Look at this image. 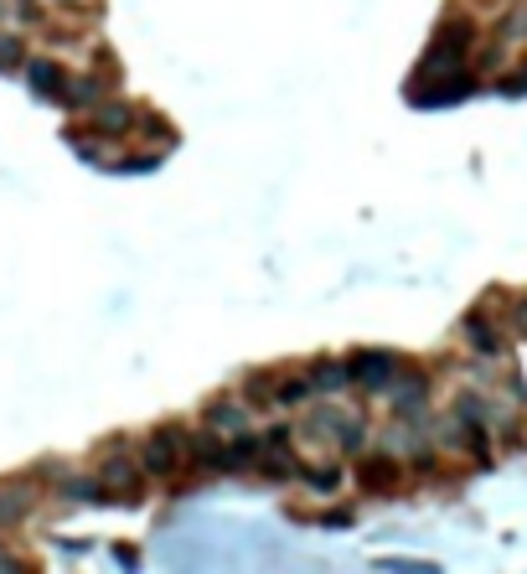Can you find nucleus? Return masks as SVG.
Wrapping results in <instances>:
<instances>
[{
    "mask_svg": "<svg viewBox=\"0 0 527 574\" xmlns=\"http://www.w3.org/2000/svg\"><path fill=\"white\" fill-rule=\"evenodd\" d=\"M187 445H192V435H187L181 424H166V430H156V435L140 445V466H145V476L171 481V476L187 466Z\"/></svg>",
    "mask_w": 527,
    "mask_h": 574,
    "instance_id": "nucleus-1",
    "label": "nucleus"
},
{
    "mask_svg": "<svg viewBox=\"0 0 527 574\" xmlns=\"http://www.w3.org/2000/svg\"><path fill=\"white\" fill-rule=\"evenodd\" d=\"M98 481L109 487V497H140V487H145V466H140V456L124 445V440H109V451H104V461H98Z\"/></svg>",
    "mask_w": 527,
    "mask_h": 574,
    "instance_id": "nucleus-2",
    "label": "nucleus"
},
{
    "mask_svg": "<svg viewBox=\"0 0 527 574\" xmlns=\"http://www.w3.org/2000/svg\"><path fill=\"white\" fill-rule=\"evenodd\" d=\"M466 47H470V26H445L440 37L430 41V52L419 62V79H440V73H455L460 62H466Z\"/></svg>",
    "mask_w": 527,
    "mask_h": 574,
    "instance_id": "nucleus-3",
    "label": "nucleus"
},
{
    "mask_svg": "<svg viewBox=\"0 0 527 574\" xmlns=\"http://www.w3.org/2000/svg\"><path fill=\"white\" fill-rule=\"evenodd\" d=\"M347 373L357 388H368V394H393V383H398V357L393 352H357L347 357Z\"/></svg>",
    "mask_w": 527,
    "mask_h": 574,
    "instance_id": "nucleus-4",
    "label": "nucleus"
},
{
    "mask_svg": "<svg viewBox=\"0 0 527 574\" xmlns=\"http://www.w3.org/2000/svg\"><path fill=\"white\" fill-rule=\"evenodd\" d=\"M202 424L213 430V435H243L254 415H249V398H207V409H202Z\"/></svg>",
    "mask_w": 527,
    "mask_h": 574,
    "instance_id": "nucleus-5",
    "label": "nucleus"
},
{
    "mask_svg": "<svg viewBox=\"0 0 527 574\" xmlns=\"http://www.w3.org/2000/svg\"><path fill=\"white\" fill-rule=\"evenodd\" d=\"M470 88H476V83L466 79V73H440V79H419V88H414L409 99L414 104H455V99H466Z\"/></svg>",
    "mask_w": 527,
    "mask_h": 574,
    "instance_id": "nucleus-6",
    "label": "nucleus"
},
{
    "mask_svg": "<svg viewBox=\"0 0 527 574\" xmlns=\"http://www.w3.org/2000/svg\"><path fill=\"white\" fill-rule=\"evenodd\" d=\"M135 130V109L124 99H98L94 104V135L104 140H119V135H130Z\"/></svg>",
    "mask_w": 527,
    "mask_h": 574,
    "instance_id": "nucleus-7",
    "label": "nucleus"
},
{
    "mask_svg": "<svg viewBox=\"0 0 527 574\" xmlns=\"http://www.w3.org/2000/svg\"><path fill=\"white\" fill-rule=\"evenodd\" d=\"M357 481L368 487V492H393L398 481H404V466L388 456H368L362 461V471H357Z\"/></svg>",
    "mask_w": 527,
    "mask_h": 574,
    "instance_id": "nucleus-8",
    "label": "nucleus"
},
{
    "mask_svg": "<svg viewBox=\"0 0 527 574\" xmlns=\"http://www.w3.org/2000/svg\"><path fill=\"white\" fill-rule=\"evenodd\" d=\"M26 79H32V88H37V94L58 99L62 83H68V73H62V62H52V58H32V62H26Z\"/></svg>",
    "mask_w": 527,
    "mask_h": 574,
    "instance_id": "nucleus-9",
    "label": "nucleus"
},
{
    "mask_svg": "<svg viewBox=\"0 0 527 574\" xmlns=\"http://www.w3.org/2000/svg\"><path fill=\"white\" fill-rule=\"evenodd\" d=\"M306 378H311V394H342V388L351 383L347 362H332V357H326V362H315Z\"/></svg>",
    "mask_w": 527,
    "mask_h": 574,
    "instance_id": "nucleus-10",
    "label": "nucleus"
},
{
    "mask_svg": "<svg viewBox=\"0 0 527 574\" xmlns=\"http://www.w3.org/2000/svg\"><path fill=\"white\" fill-rule=\"evenodd\" d=\"M300 481H306L311 492L332 497L336 487H342V466H336V461H321V466H300Z\"/></svg>",
    "mask_w": 527,
    "mask_h": 574,
    "instance_id": "nucleus-11",
    "label": "nucleus"
},
{
    "mask_svg": "<svg viewBox=\"0 0 527 574\" xmlns=\"http://www.w3.org/2000/svg\"><path fill=\"white\" fill-rule=\"evenodd\" d=\"M62 497H68V502H115L98 476H73V481H62Z\"/></svg>",
    "mask_w": 527,
    "mask_h": 574,
    "instance_id": "nucleus-12",
    "label": "nucleus"
},
{
    "mask_svg": "<svg viewBox=\"0 0 527 574\" xmlns=\"http://www.w3.org/2000/svg\"><path fill=\"white\" fill-rule=\"evenodd\" d=\"M62 104H73V109H94L104 94H98V83L94 79H68L62 83V94H58Z\"/></svg>",
    "mask_w": 527,
    "mask_h": 574,
    "instance_id": "nucleus-13",
    "label": "nucleus"
},
{
    "mask_svg": "<svg viewBox=\"0 0 527 574\" xmlns=\"http://www.w3.org/2000/svg\"><path fill=\"white\" fill-rule=\"evenodd\" d=\"M306 398H311V378L306 373H290L274 383V404H306Z\"/></svg>",
    "mask_w": 527,
    "mask_h": 574,
    "instance_id": "nucleus-14",
    "label": "nucleus"
},
{
    "mask_svg": "<svg viewBox=\"0 0 527 574\" xmlns=\"http://www.w3.org/2000/svg\"><path fill=\"white\" fill-rule=\"evenodd\" d=\"M466 337H470V347H476V352H496V347H502V337H496V332H491L481 316L466 321Z\"/></svg>",
    "mask_w": 527,
    "mask_h": 574,
    "instance_id": "nucleus-15",
    "label": "nucleus"
},
{
    "mask_svg": "<svg viewBox=\"0 0 527 574\" xmlns=\"http://www.w3.org/2000/svg\"><path fill=\"white\" fill-rule=\"evenodd\" d=\"M26 502H32L26 492H0V523H16V517H26Z\"/></svg>",
    "mask_w": 527,
    "mask_h": 574,
    "instance_id": "nucleus-16",
    "label": "nucleus"
},
{
    "mask_svg": "<svg viewBox=\"0 0 527 574\" xmlns=\"http://www.w3.org/2000/svg\"><path fill=\"white\" fill-rule=\"evenodd\" d=\"M243 398H254V404H274L270 373H254V378H249V388H243Z\"/></svg>",
    "mask_w": 527,
    "mask_h": 574,
    "instance_id": "nucleus-17",
    "label": "nucleus"
},
{
    "mask_svg": "<svg viewBox=\"0 0 527 574\" xmlns=\"http://www.w3.org/2000/svg\"><path fill=\"white\" fill-rule=\"evenodd\" d=\"M21 62V41L16 37H0V68H16Z\"/></svg>",
    "mask_w": 527,
    "mask_h": 574,
    "instance_id": "nucleus-18",
    "label": "nucleus"
},
{
    "mask_svg": "<svg viewBox=\"0 0 527 574\" xmlns=\"http://www.w3.org/2000/svg\"><path fill=\"white\" fill-rule=\"evenodd\" d=\"M285 445H290V424H274L264 435V451H285Z\"/></svg>",
    "mask_w": 527,
    "mask_h": 574,
    "instance_id": "nucleus-19",
    "label": "nucleus"
},
{
    "mask_svg": "<svg viewBox=\"0 0 527 574\" xmlns=\"http://www.w3.org/2000/svg\"><path fill=\"white\" fill-rule=\"evenodd\" d=\"M145 130H151V135H156V140H171V124H160L156 115H145Z\"/></svg>",
    "mask_w": 527,
    "mask_h": 574,
    "instance_id": "nucleus-20",
    "label": "nucleus"
},
{
    "mask_svg": "<svg viewBox=\"0 0 527 574\" xmlns=\"http://www.w3.org/2000/svg\"><path fill=\"white\" fill-rule=\"evenodd\" d=\"M517 326H523V332H527V300H523V306H517Z\"/></svg>",
    "mask_w": 527,
    "mask_h": 574,
    "instance_id": "nucleus-21",
    "label": "nucleus"
}]
</instances>
